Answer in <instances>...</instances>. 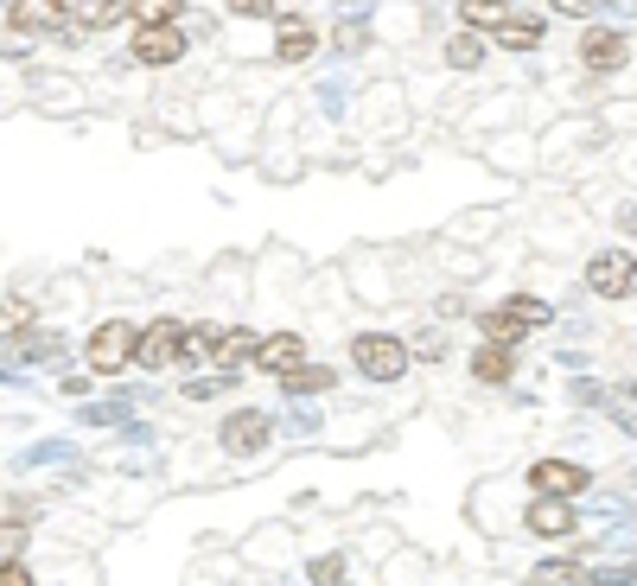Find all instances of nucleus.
<instances>
[{
  "mask_svg": "<svg viewBox=\"0 0 637 586\" xmlns=\"http://www.w3.org/2000/svg\"><path fill=\"white\" fill-rule=\"evenodd\" d=\"M71 421L76 428H90V433H122L127 421H141L127 402H115V395H90V402H76L71 408Z\"/></svg>",
  "mask_w": 637,
  "mask_h": 586,
  "instance_id": "dca6fc26",
  "label": "nucleus"
},
{
  "mask_svg": "<svg viewBox=\"0 0 637 586\" xmlns=\"http://www.w3.org/2000/svg\"><path fill=\"white\" fill-rule=\"evenodd\" d=\"M306 580H312V586L351 580V555H345V548H326V555H312V561H306Z\"/></svg>",
  "mask_w": 637,
  "mask_h": 586,
  "instance_id": "c85d7f7f",
  "label": "nucleus"
},
{
  "mask_svg": "<svg viewBox=\"0 0 637 586\" xmlns=\"http://www.w3.org/2000/svg\"><path fill=\"white\" fill-rule=\"evenodd\" d=\"M0 389H32V382L20 377V363H0Z\"/></svg>",
  "mask_w": 637,
  "mask_h": 586,
  "instance_id": "a19ab883",
  "label": "nucleus"
},
{
  "mask_svg": "<svg viewBox=\"0 0 637 586\" xmlns=\"http://www.w3.org/2000/svg\"><path fill=\"white\" fill-rule=\"evenodd\" d=\"M275 389L287 395V402H319V395L338 389V370H331V363H300V370H294L287 382H275Z\"/></svg>",
  "mask_w": 637,
  "mask_h": 586,
  "instance_id": "6ab92c4d",
  "label": "nucleus"
},
{
  "mask_svg": "<svg viewBox=\"0 0 637 586\" xmlns=\"http://www.w3.org/2000/svg\"><path fill=\"white\" fill-rule=\"evenodd\" d=\"M548 7H555L561 20H599L606 13V0H548Z\"/></svg>",
  "mask_w": 637,
  "mask_h": 586,
  "instance_id": "c9c22d12",
  "label": "nucleus"
},
{
  "mask_svg": "<svg viewBox=\"0 0 637 586\" xmlns=\"http://www.w3.org/2000/svg\"><path fill=\"white\" fill-rule=\"evenodd\" d=\"M586 294H593V300H631L637 294V255L631 249H599L586 261Z\"/></svg>",
  "mask_w": 637,
  "mask_h": 586,
  "instance_id": "423d86ee",
  "label": "nucleus"
},
{
  "mask_svg": "<svg viewBox=\"0 0 637 586\" xmlns=\"http://www.w3.org/2000/svg\"><path fill=\"white\" fill-rule=\"evenodd\" d=\"M0 351L13 357V363H45V370H58V363L71 357V338L51 331V326H32V331H20L13 345H0Z\"/></svg>",
  "mask_w": 637,
  "mask_h": 586,
  "instance_id": "f8f14e48",
  "label": "nucleus"
},
{
  "mask_svg": "<svg viewBox=\"0 0 637 586\" xmlns=\"http://www.w3.org/2000/svg\"><path fill=\"white\" fill-rule=\"evenodd\" d=\"M127 20V0H76L71 7V25L76 32H109V25Z\"/></svg>",
  "mask_w": 637,
  "mask_h": 586,
  "instance_id": "5701e85b",
  "label": "nucleus"
},
{
  "mask_svg": "<svg viewBox=\"0 0 637 586\" xmlns=\"http://www.w3.org/2000/svg\"><path fill=\"white\" fill-rule=\"evenodd\" d=\"M236 389H243V370H192V377L178 382V402L204 408V402H224V395H236Z\"/></svg>",
  "mask_w": 637,
  "mask_h": 586,
  "instance_id": "f3484780",
  "label": "nucleus"
},
{
  "mask_svg": "<svg viewBox=\"0 0 637 586\" xmlns=\"http://www.w3.org/2000/svg\"><path fill=\"white\" fill-rule=\"evenodd\" d=\"M331 51H338V58L370 51V20H338V32H331Z\"/></svg>",
  "mask_w": 637,
  "mask_h": 586,
  "instance_id": "7c9ffc66",
  "label": "nucleus"
},
{
  "mask_svg": "<svg viewBox=\"0 0 637 586\" xmlns=\"http://www.w3.org/2000/svg\"><path fill=\"white\" fill-rule=\"evenodd\" d=\"M606 25H618V20H637V0H606V13H599Z\"/></svg>",
  "mask_w": 637,
  "mask_h": 586,
  "instance_id": "ea45409f",
  "label": "nucleus"
},
{
  "mask_svg": "<svg viewBox=\"0 0 637 586\" xmlns=\"http://www.w3.org/2000/svg\"><path fill=\"white\" fill-rule=\"evenodd\" d=\"M280 402H287V395H280ZM275 428H287L294 440H319V433H326V414H319V402H287L275 414Z\"/></svg>",
  "mask_w": 637,
  "mask_h": 586,
  "instance_id": "bb28decb",
  "label": "nucleus"
},
{
  "mask_svg": "<svg viewBox=\"0 0 637 586\" xmlns=\"http://www.w3.org/2000/svg\"><path fill=\"white\" fill-rule=\"evenodd\" d=\"M542 39H548V20H542V13H510V25L491 32V45L497 51H535Z\"/></svg>",
  "mask_w": 637,
  "mask_h": 586,
  "instance_id": "aec40b11",
  "label": "nucleus"
},
{
  "mask_svg": "<svg viewBox=\"0 0 637 586\" xmlns=\"http://www.w3.org/2000/svg\"><path fill=\"white\" fill-rule=\"evenodd\" d=\"M408 357H446V338H440V326H421V338L408 345Z\"/></svg>",
  "mask_w": 637,
  "mask_h": 586,
  "instance_id": "e433bc0d",
  "label": "nucleus"
},
{
  "mask_svg": "<svg viewBox=\"0 0 637 586\" xmlns=\"http://www.w3.org/2000/svg\"><path fill=\"white\" fill-rule=\"evenodd\" d=\"M345 357H351L357 382H370V389H395V382L414 370L402 331H351V338H345Z\"/></svg>",
  "mask_w": 637,
  "mask_h": 586,
  "instance_id": "f257e3e1",
  "label": "nucleus"
},
{
  "mask_svg": "<svg viewBox=\"0 0 637 586\" xmlns=\"http://www.w3.org/2000/svg\"><path fill=\"white\" fill-rule=\"evenodd\" d=\"M484 45H491V39H484V32H472V25H459L453 39H446V71H479L484 64Z\"/></svg>",
  "mask_w": 637,
  "mask_h": 586,
  "instance_id": "a878e982",
  "label": "nucleus"
},
{
  "mask_svg": "<svg viewBox=\"0 0 637 586\" xmlns=\"http://www.w3.org/2000/svg\"><path fill=\"white\" fill-rule=\"evenodd\" d=\"M586 586H637V561H612V567H593Z\"/></svg>",
  "mask_w": 637,
  "mask_h": 586,
  "instance_id": "f704fd0d",
  "label": "nucleus"
},
{
  "mask_svg": "<svg viewBox=\"0 0 637 586\" xmlns=\"http://www.w3.org/2000/svg\"><path fill=\"white\" fill-rule=\"evenodd\" d=\"M319 102H326V115H338V109H345V90H338V83H326V90H319Z\"/></svg>",
  "mask_w": 637,
  "mask_h": 586,
  "instance_id": "79ce46f5",
  "label": "nucleus"
},
{
  "mask_svg": "<svg viewBox=\"0 0 637 586\" xmlns=\"http://www.w3.org/2000/svg\"><path fill=\"white\" fill-rule=\"evenodd\" d=\"M275 408H255V402H243V408H229L224 421H217V453L224 459H261L268 446H275Z\"/></svg>",
  "mask_w": 637,
  "mask_h": 586,
  "instance_id": "7ed1b4c3",
  "label": "nucleus"
},
{
  "mask_svg": "<svg viewBox=\"0 0 637 586\" xmlns=\"http://www.w3.org/2000/svg\"><path fill=\"white\" fill-rule=\"evenodd\" d=\"M523 530L535 535V542H574L581 535V504H567V497H535L530 491V504H523Z\"/></svg>",
  "mask_w": 637,
  "mask_h": 586,
  "instance_id": "6e6552de",
  "label": "nucleus"
},
{
  "mask_svg": "<svg viewBox=\"0 0 637 586\" xmlns=\"http://www.w3.org/2000/svg\"><path fill=\"white\" fill-rule=\"evenodd\" d=\"M319 51V25L306 13H280L275 20V64H306Z\"/></svg>",
  "mask_w": 637,
  "mask_h": 586,
  "instance_id": "4468645a",
  "label": "nucleus"
},
{
  "mask_svg": "<svg viewBox=\"0 0 637 586\" xmlns=\"http://www.w3.org/2000/svg\"><path fill=\"white\" fill-rule=\"evenodd\" d=\"M32 326H39V300L32 294H0V345H13Z\"/></svg>",
  "mask_w": 637,
  "mask_h": 586,
  "instance_id": "4be33fe9",
  "label": "nucleus"
},
{
  "mask_svg": "<svg viewBox=\"0 0 637 586\" xmlns=\"http://www.w3.org/2000/svg\"><path fill=\"white\" fill-rule=\"evenodd\" d=\"M178 363H185V319L153 312L147 326H141V338H134V370L166 377V370H178Z\"/></svg>",
  "mask_w": 637,
  "mask_h": 586,
  "instance_id": "20e7f679",
  "label": "nucleus"
},
{
  "mask_svg": "<svg viewBox=\"0 0 637 586\" xmlns=\"http://www.w3.org/2000/svg\"><path fill=\"white\" fill-rule=\"evenodd\" d=\"M0 586H39L32 561H0Z\"/></svg>",
  "mask_w": 637,
  "mask_h": 586,
  "instance_id": "4c0bfd02",
  "label": "nucleus"
},
{
  "mask_svg": "<svg viewBox=\"0 0 637 586\" xmlns=\"http://www.w3.org/2000/svg\"><path fill=\"white\" fill-rule=\"evenodd\" d=\"M192 0H127V25H185Z\"/></svg>",
  "mask_w": 637,
  "mask_h": 586,
  "instance_id": "393cba45",
  "label": "nucleus"
},
{
  "mask_svg": "<svg viewBox=\"0 0 637 586\" xmlns=\"http://www.w3.org/2000/svg\"><path fill=\"white\" fill-rule=\"evenodd\" d=\"M39 465H83V453H76V440L51 433V440H32V446L7 459V472H39Z\"/></svg>",
  "mask_w": 637,
  "mask_h": 586,
  "instance_id": "2eb2a0df",
  "label": "nucleus"
},
{
  "mask_svg": "<svg viewBox=\"0 0 637 586\" xmlns=\"http://www.w3.org/2000/svg\"><path fill=\"white\" fill-rule=\"evenodd\" d=\"M300 363H312V351H306V331H261V345H255V377L287 382Z\"/></svg>",
  "mask_w": 637,
  "mask_h": 586,
  "instance_id": "1a4fd4ad",
  "label": "nucleus"
},
{
  "mask_svg": "<svg viewBox=\"0 0 637 586\" xmlns=\"http://www.w3.org/2000/svg\"><path fill=\"white\" fill-rule=\"evenodd\" d=\"M134 338H141V326L134 319H96V326L83 331V370L96 382H109V377H122V370H134Z\"/></svg>",
  "mask_w": 637,
  "mask_h": 586,
  "instance_id": "f03ea898",
  "label": "nucleus"
},
{
  "mask_svg": "<svg viewBox=\"0 0 637 586\" xmlns=\"http://www.w3.org/2000/svg\"><path fill=\"white\" fill-rule=\"evenodd\" d=\"M338 586H357V580H338Z\"/></svg>",
  "mask_w": 637,
  "mask_h": 586,
  "instance_id": "c03bdc74",
  "label": "nucleus"
},
{
  "mask_svg": "<svg viewBox=\"0 0 637 586\" xmlns=\"http://www.w3.org/2000/svg\"><path fill=\"white\" fill-rule=\"evenodd\" d=\"M32 548V523L25 516H0V561H25Z\"/></svg>",
  "mask_w": 637,
  "mask_h": 586,
  "instance_id": "c756f323",
  "label": "nucleus"
},
{
  "mask_svg": "<svg viewBox=\"0 0 637 586\" xmlns=\"http://www.w3.org/2000/svg\"><path fill=\"white\" fill-rule=\"evenodd\" d=\"M510 13H516L510 0H459V25H472V32H484V39H491L497 25H510Z\"/></svg>",
  "mask_w": 637,
  "mask_h": 586,
  "instance_id": "b1692460",
  "label": "nucleus"
},
{
  "mask_svg": "<svg viewBox=\"0 0 637 586\" xmlns=\"http://www.w3.org/2000/svg\"><path fill=\"white\" fill-rule=\"evenodd\" d=\"M523 484H530L535 497H567V504H581L599 479H593V465H581V459H535L530 472H523Z\"/></svg>",
  "mask_w": 637,
  "mask_h": 586,
  "instance_id": "39448f33",
  "label": "nucleus"
},
{
  "mask_svg": "<svg viewBox=\"0 0 637 586\" xmlns=\"http://www.w3.org/2000/svg\"><path fill=\"white\" fill-rule=\"evenodd\" d=\"M465 377L484 382V389H510V382H516V351H510V345L479 338V345H472V357H465Z\"/></svg>",
  "mask_w": 637,
  "mask_h": 586,
  "instance_id": "ddd939ff",
  "label": "nucleus"
},
{
  "mask_svg": "<svg viewBox=\"0 0 637 586\" xmlns=\"http://www.w3.org/2000/svg\"><path fill=\"white\" fill-rule=\"evenodd\" d=\"M581 64L593 76H618L625 64H631V39H625V25H586L581 32Z\"/></svg>",
  "mask_w": 637,
  "mask_h": 586,
  "instance_id": "9d476101",
  "label": "nucleus"
},
{
  "mask_svg": "<svg viewBox=\"0 0 637 586\" xmlns=\"http://www.w3.org/2000/svg\"><path fill=\"white\" fill-rule=\"evenodd\" d=\"M567 395H574L581 408H612V389L599 377H574V382H567Z\"/></svg>",
  "mask_w": 637,
  "mask_h": 586,
  "instance_id": "473e14b6",
  "label": "nucleus"
},
{
  "mask_svg": "<svg viewBox=\"0 0 637 586\" xmlns=\"http://www.w3.org/2000/svg\"><path fill=\"white\" fill-rule=\"evenodd\" d=\"M593 580V567H586L574 548H561V555H548V561H535L530 567V586H586Z\"/></svg>",
  "mask_w": 637,
  "mask_h": 586,
  "instance_id": "a211bd4d",
  "label": "nucleus"
},
{
  "mask_svg": "<svg viewBox=\"0 0 637 586\" xmlns=\"http://www.w3.org/2000/svg\"><path fill=\"white\" fill-rule=\"evenodd\" d=\"M497 306H504L510 319H523L530 331H548V326H555V306L542 300V294H510V300H497Z\"/></svg>",
  "mask_w": 637,
  "mask_h": 586,
  "instance_id": "cd10ccee",
  "label": "nucleus"
},
{
  "mask_svg": "<svg viewBox=\"0 0 637 586\" xmlns=\"http://www.w3.org/2000/svg\"><path fill=\"white\" fill-rule=\"evenodd\" d=\"M631 484H637V472H631Z\"/></svg>",
  "mask_w": 637,
  "mask_h": 586,
  "instance_id": "a18cd8bd",
  "label": "nucleus"
},
{
  "mask_svg": "<svg viewBox=\"0 0 637 586\" xmlns=\"http://www.w3.org/2000/svg\"><path fill=\"white\" fill-rule=\"evenodd\" d=\"M7 25L20 39H71V7L64 0H7Z\"/></svg>",
  "mask_w": 637,
  "mask_h": 586,
  "instance_id": "0eeeda50",
  "label": "nucleus"
},
{
  "mask_svg": "<svg viewBox=\"0 0 637 586\" xmlns=\"http://www.w3.org/2000/svg\"><path fill=\"white\" fill-rule=\"evenodd\" d=\"M479 338H491V345H510V351H523L535 331L523 326V319H510L504 306H484V312H479Z\"/></svg>",
  "mask_w": 637,
  "mask_h": 586,
  "instance_id": "412c9836",
  "label": "nucleus"
},
{
  "mask_svg": "<svg viewBox=\"0 0 637 586\" xmlns=\"http://www.w3.org/2000/svg\"><path fill=\"white\" fill-rule=\"evenodd\" d=\"M618 229H625V236H637V204H625V210H618Z\"/></svg>",
  "mask_w": 637,
  "mask_h": 586,
  "instance_id": "37998d69",
  "label": "nucleus"
},
{
  "mask_svg": "<svg viewBox=\"0 0 637 586\" xmlns=\"http://www.w3.org/2000/svg\"><path fill=\"white\" fill-rule=\"evenodd\" d=\"M51 389H58L64 402H90V395H96L102 382L90 377V370H58V382H51Z\"/></svg>",
  "mask_w": 637,
  "mask_h": 586,
  "instance_id": "2f4dec72",
  "label": "nucleus"
},
{
  "mask_svg": "<svg viewBox=\"0 0 637 586\" xmlns=\"http://www.w3.org/2000/svg\"><path fill=\"white\" fill-rule=\"evenodd\" d=\"M606 414H612V428L625 433V440H637V402H612Z\"/></svg>",
  "mask_w": 637,
  "mask_h": 586,
  "instance_id": "58836bf2",
  "label": "nucleus"
},
{
  "mask_svg": "<svg viewBox=\"0 0 637 586\" xmlns=\"http://www.w3.org/2000/svg\"><path fill=\"white\" fill-rule=\"evenodd\" d=\"M185 51H192V32H185V25H134V64L166 71Z\"/></svg>",
  "mask_w": 637,
  "mask_h": 586,
  "instance_id": "9b49d317",
  "label": "nucleus"
},
{
  "mask_svg": "<svg viewBox=\"0 0 637 586\" xmlns=\"http://www.w3.org/2000/svg\"><path fill=\"white\" fill-rule=\"evenodd\" d=\"M229 20H255V25H275L280 7L275 0H229Z\"/></svg>",
  "mask_w": 637,
  "mask_h": 586,
  "instance_id": "72a5a7b5",
  "label": "nucleus"
}]
</instances>
